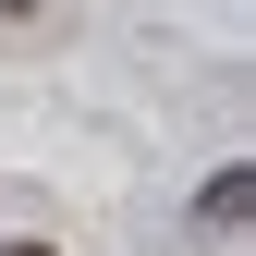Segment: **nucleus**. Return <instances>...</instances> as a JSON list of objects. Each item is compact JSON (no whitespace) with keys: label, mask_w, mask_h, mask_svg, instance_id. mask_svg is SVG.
Listing matches in <instances>:
<instances>
[{"label":"nucleus","mask_w":256,"mask_h":256,"mask_svg":"<svg viewBox=\"0 0 256 256\" xmlns=\"http://www.w3.org/2000/svg\"><path fill=\"white\" fill-rule=\"evenodd\" d=\"M0 256H49V244H0Z\"/></svg>","instance_id":"f03ea898"},{"label":"nucleus","mask_w":256,"mask_h":256,"mask_svg":"<svg viewBox=\"0 0 256 256\" xmlns=\"http://www.w3.org/2000/svg\"><path fill=\"white\" fill-rule=\"evenodd\" d=\"M244 208H256V183H244V171H220V183H208V232H244Z\"/></svg>","instance_id":"f257e3e1"}]
</instances>
